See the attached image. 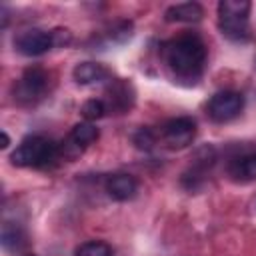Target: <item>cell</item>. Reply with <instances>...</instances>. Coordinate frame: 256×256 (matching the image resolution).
I'll return each instance as SVG.
<instances>
[{
	"label": "cell",
	"mask_w": 256,
	"mask_h": 256,
	"mask_svg": "<svg viewBox=\"0 0 256 256\" xmlns=\"http://www.w3.org/2000/svg\"><path fill=\"white\" fill-rule=\"evenodd\" d=\"M162 58L176 82L192 86L204 74L208 50L196 32H184L162 44Z\"/></svg>",
	"instance_id": "obj_1"
},
{
	"label": "cell",
	"mask_w": 256,
	"mask_h": 256,
	"mask_svg": "<svg viewBox=\"0 0 256 256\" xmlns=\"http://www.w3.org/2000/svg\"><path fill=\"white\" fill-rule=\"evenodd\" d=\"M60 158V146L40 134L26 136L10 154L12 166L18 168H46Z\"/></svg>",
	"instance_id": "obj_2"
},
{
	"label": "cell",
	"mask_w": 256,
	"mask_h": 256,
	"mask_svg": "<svg viewBox=\"0 0 256 256\" xmlns=\"http://www.w3.org/2000/svg\"><path fill=\"white\" fill-rule=\"evenodd\" d=\"M250 10L248 0H222L218 4V26L220 32L232 42H246L250 38Z\"/></svg>",
	"instance_id": "obj_3"
},
{
	"label": "cell",
	"mask_w": 256,
	"mask_h": 256,
	"mask_svg": "<svg viewBox=\"0 0 256 256\" xmlns=\"http://www.w3.org/2000/svg\"><path fill=\"white\" fill-rule=\"evenodd\" d=\"M50 76L42 66H30L24 70L20 80L14 84V100L18 104H34L44 98Z\"/></svg>",
	"instance_id": "obj_4"
},
{
	"label": "cell",
	"mask_w": 256,
	"mask_h": 256,
	"mask_svg": "<svg viewBox=\"0 0 256 256\" xmlns=\"http://www.w3.org/2000/svg\"><path fill=\"white\" fill-rule=\"evenodd\" d=\"M242 110H244V96L236 90H220L206 104V112L210 120L218 124L234 120L236 116H240Z\"/></svg>",
	"instance_id": "obj_5"
},
{
	"label": "cell",
	"mask_w": 256,
	"mask_h": 256,
	"mask_svg": "<svg viewBox=\"0 0 256 256\" xmlns=\"http://www.w3.org/2000/svg\"><path fill=\"white\" fill-rule=\"evenodd\" d=\"M162 144L170 150L188 148L196 138V122L190 116H176L170 118L160 130Z\"/></svg>",
	"instance_id": "obj_6"
},
{
	"label": "cell",
	"mask_w": 256,
	"mask_h": 256,
	"mask_svg": "<svg viewBox=\"0 0 256 256\" xmlns=\"http://www.w3.org/2000/svg\"><path fill=\"white\" fill-rule=\"evenodd\" d=\"M98 136H100V132H98V128L92 122H78V124H74L70 134L66 136V140L62 144H58L60 146V156L70 158V160L76 158L90 144H94L98 140Z\"/></svg>",
	"instance_id": "obj_7"
},
{
	"label": "cell",
	"mask_w": 256,
	"mask_h": 256,
	"mask_svg": "<svg viewBox=\"0 0 256 256\" xmlns=\"http://www.w3.org/2000/svg\"><path fill=\"white\" fill-rule=\"evenodd\" d=\"M54 34L52 30H42V28H28L22 30L14 38V48L24 54V56H42L50 48H54Z\"/></svg>",
	"instance_id": "obj_8"
},
{
	"label": "cell",
	"mask_w": 256,
	"mask_h": 256,
	"mask_svg": "<svg viewBox=\"0 0 256 256\" xmlns=\"http://www.w3.org/2000/svg\"><path fill=\"white\" fill-rule=\"evenodd\" d=\"M104 94L106 96L102 100H104L108 112L112 110V112L122 114V112H126L134 104V88H132V84L128 80L118 78V80L110 82V86L106 88Z\"/></svg>",
	"instance_id": "obj_9"
},
{
	"label": "cell",
	"mask_w": 256,
	"mask_h": 256,
	"mask_svg": "<svg viewBox=\"0 0 256 256\" xmlns=\"http://www.w3.org/2000/svg\"><path fill=\"white\" fill-rule=\"evenodd\" d=\"M228 178L236 184H248L256 180V152H244L228 162Z\"/></svg>",
	"instance_id": "obj_10"
},
{
	"label": "cell",
	"mask_w": 256,
	"mask_h": 256,
	"mask_svg": "<svg viewBox=\"0 0 256 256\" xmlns=\"http://www.w3.org/2000/svg\"><path fill=\"white\" fill-rule=\"evenodd\" d=\"M106 192L112 200H118V202H126V200H132L138 192V182L134 176L130 174H112L108 176L106 180Z\"/></svg>",
	"instance_id": "obj_11"
},
{
	"label": "cell",
	"mask_w": 256,
	"mask_h": 256,
	"mask_svg": "<svg viewBox=\"0 0 256 256\" xmlns=\"http://www.w3.org/2000/svg\"><path fill=\"white\" fill-rule=\"evenodd\" d=\"M108 68L98 64V62H80L74 66L72 76L80 86H90V84H98L102 80L108 78Z\"/></svg>",
	"instance_id": "obj_12"
},
{
	"label": "cell",
	"mask_w": 256,
	"mask_h": 256,
	"mask_svg": "<svg viewBox=\"0 0 256 256\" xmlns=\"http://www.w3.org/2000/svg\"><path fill=\"white\" fill-rule=\"evenodd\" d=\"M166 20L168 22H200L204 16V8L198 2H182V4H174L166 10Z\"/></svg>",
	"instance_id": "obj_13"
},
{
	"label": "cell",
	"mask_w": 256,
	"mask_h": 256,
	"mask_svg": "<svg viewBox=\"0 0 256 256\" xmlns=\"http://www.w3.org/2000/svg\"><path fill=\"white\" fill-rule=\"evenodd\" d=\"M24 242H26V234L18 224L14 222L2 224V246L6 250H18L20 246H24Z\"/></svg>",
	"instance_id": "obj_14"
},
{
	"label": "cell",
	"mask_w": 256,
	"mask_h": 256,
	"mask_svg": "<svg viewBox=\"0 0 256 256\" xmlns=\"http://www.w3.org/2000/svg\"><path fill=\"white\" fill-rule=\"evenodd\" d=\"M74 256H112V248L102 240H88L76 248Z\"/></svg>",
	"instance_id": "obj_15"
},
{
	"label": "cell",
	"mask_w": 256,
	"mask_h": 256,
	"mask_svg": "<svg viewBox=\"0 0 256 256\" xmlns=\"http://www.w3.org/2000/svg\"><path fill=\"white\" fill-rule=\"evenodd\" d=\"M106 112H108V110H106V104H104L102 98H90V100H86V102L82 104V108H80V114L84 116L86 122L98 120V118H102Z\"/></svg>",
	"instance_id": "obj_16"
},
{
	"label": "cell",
	"mask_w": 256,
	"mask_h": 256,
	"mask_svg": "<svg viewBox=\"0 0 256 256\" xmlns=\"http://www.w3.org/2000/svg\"><path fill=\"white\" fill-rule=\"evenodd\" d=\"M134 144H136V148H140V150H152L154 144H156V136L152 134L150 128H140V130L134 134Z\"/></svg>",
	"instance_id": "obj_17"
},
{
	"label": "cell",
	"mask_w": 256,
	"mask_h": 256,
	"mask_svg": "<svg viewBox=\"0 0 256 256\" xmlns=\"http://www.w3.org/2000/svg\"><path fill=\"white\" fill-rule=\"evenodd\" d=\"M52 34H54V44L56 46H66L72 40V34L66 28H56V30H52Z\"/></svg>",
	"instance_id": "obj_18"
},
{
	"label": "cell",
	"mask_w": 256,
	"mask_h": 256,
	"mask_svg": "<svg viewBox=\"0 0 256 256\" xmlns=\"http://www.w3.org/2000/svg\"><path fill=\"white\" fill-rule=\"evenodd\" d=\"M10 144V138H8V134L6 132H2V148H6Z\"/></svg>",
	"instance_id": "obj_19"
},
{
	"label": "cell",
	"mask_w": 256,
	"mask_h": 256,
	"mask_svg": "<svg viewBox=\"0 0 256 256\" xmlns=\"http://www.w3.org/2000/svg\"><path fill=\"white\" fill-rule=\"evenodd\" d=\"M30 256H32V254H30Z\"/></svg>",
	"instance_id": "obj_20"
}]
</instances>
